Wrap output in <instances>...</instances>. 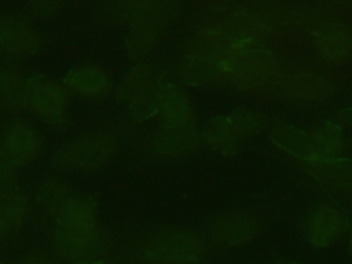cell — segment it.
Segmentation results:
<instances>
[{
	"mask_svg": "<svg viewBox=\"0 0 352 264\" xmlns=\"http://www.w3.org/2000/svg\"><path fill=\"white\" fill-rule=\"evenodd\" d=\"M272 88L278 98L292 102L320 100L331 92V84L324 76L305 69L283 72L275 78Z\"/></svg>",
	"mask_w": 352,
	"mask_h": 264,
	"instance_id": "cell-5",
	"label": "cell"
},
{
	"mask_svg": "<svg viewBox=\"0 0 352 264\" xmlns=\"http://www.w3.org/2000/svg\"><path fill=\"white\" fill-rule=\"evenodd\" d=\"M23 102L36 114L47 120L59 118L67 106V92L63 85L48 76L30 78L23 91Z\"/></svg>",
	"mask_w": 352,
	"mask_h": 264,
	"instance_id": "cell-6",
	"label": "cell"
},
{
	"mask_svg": "<svg viewBox=\"0 0 352 264\" xmlns=\"http://www.w3.org/2000/svg\"><path fill=\"white\" fill-rule=\"evenodd\" d=\"M18 264H50V261L47 260L45 256H43L37 252H30V253L23 254Z\"/></svg>",
	"mask_w": 352,
	"mask_h": 264,
	"instance_id": "cell-24",
	"label": "cell"
},
{
	"mask_svg": "<svg viewBox=\"0 0 352 264\" xmlns=\"http://www.w3.org/2000/svg\"><path fill=\"white\" fill-rule=\"evenodd\" d=\"M54 214V243L59 254L74 264L92 263L99 252L100 234L91 204L69 197Z\"/></svg>",
	"mask_w": 352,
	"mask_h": 264,
	"instance_id": "cell-1",
	"label": "cell"
},
{
	"mask_svg": "<svg viewBox=\"0 0 352 264\" xmlns=\"http://www.w3.org/2000/svg\"><path fill=\"white\" fill-rule=\"evenodd\" d=\"M349 250H351V254H352V235H351V243H349Z\"/></svg>",
	"mask_w": 352,
	"mask_h": 264,
	"instance_id": "cell-27",
	"label": "cell"
},
{
	"mask_svg": "<svg viewBox=\"0 0 352 264\" xmlns=\"http://www.w3.org/2000/svg\"><path fill=\"white\" fill-rule=\"evenodd\" d=\"M157 41V32L148 25H139L133 32H131L126 45L131 54L142 56L151 51Z\"/></svg>",
	"mask_w": 352,
	"mask_h": 264,
	"instance_id": "cell-19",
	"label": "cell"
},
{
	"mask_svg": "<svg viewBox=\"0 0 352 264\" xmlns=\"http://www.w3.org/2000/svg\"><path fill=\"white\" fill-rule=\"evenodd\" d=\"M258 231V223L246 212L231 210L213 219L212 238L224 246L241 245L250 241Z\"/></svg>",
	"mask_w": 352,
	"mask_h": 264,
	"instance_id": "cell-7",
	"label": "cell"
},
{
	"mask_svg": "<svg viewBox=\"0 0 352 264\" xmlns=\"http://www.w3.org/2000/svg\"><path fill=\"white\" fill-rule=\"evenodd\" d=\"M114 139L103 131L84 132L65 143L55 154L54 164L74 170H92L114 153Z\"/></svg>",
	"mask_w": 352,
	"mask_h": 264,
	"instance_id": "cell-2",
	"label": "cell"
},
{
	"mask_svg": "<svg viewBox=\"0 0 352 264\" xmlns=\"http://www.w3.org/2000/svg\"><path fill=\"white\" fill-rule=\"evenodd\" d=\"M221 73L241 88H258L275 73V56L260 48H239L224 56L219 65Z\"/></svg>",
	"mask_w": 352,
	"mask_h": 264,
	"instance_id": "cell-3",
	"label": "cell"
},
{
	"mask_svg": "<svg viewBox=\"0 0 352 264\" xmlns=\"http://www.w3.org/2000/svg\"><path fill=\"white\" fill-rule=\"evenodd\" d=\"M342 219L331 204H319L311 209L305 220V235L314 246H327L341 234Z\"/></svg>",
	"mask_w": 352,
	"mask_h": 264,
	"instance_id": "cell-9",
	"label": "cell"
},
{
	"mask_svg": "<svg viewBox=\"0 0 352 264\" xmlns=\"http://www.w3.org/2000/svg\"><path fill=\"white\" fill-rule=\"evenodd\" d=\"M144 254L162 264H195L204 254L198 236L180 228H162L144 242Z\"/></svg>",
	"mask_w": 352,
	"mask_h": 264,
	"instance_id": "cell-4",
	"label": "cell"
},
{
	"mask_svg": "<svg viewBox=\"0 0 352 264\" xmlns=\"http://www.w3.org/2000/svg\"><path fill=\"white\" fill-rule=\"evenodd\" d=\"M0 47L14 55H32L40 47L37 30L16 15L0 16Z\"/></svg>",
	"mask_w": 352,
	"mask_h": 264,
	"instance_id": "cell-8",
	"label": "cell"
},
{
	"mask_svg": "<svg viewBox=\"0 0 352 264\" xmlns=\"http://www.w3.org/2000/svg\"><path fill=\"white\" fill-rule=\"evenodd\" d=\"M41 148V138L33 128L11 126L3 136L1 153L10 165H23L33 160Z\"/></svg>",
	"mask_w": 352,
	"mask_h": 264,
	"instance_id": "cell-10",
	"label": "cell"
},
{
	"mask_svg": "<svg viewBox=\"0 0 352 264\" xmlns=\"http://www.w3.org/2000/svg\"><path fill=\"white\" fill-rule=\"evenodd\" d=\"M322 55L336 63L352 60V30L348 28H331L319 36Z\"/></svg>",
	"mask_w": 352,
	"mask_h": 264,
	"instance_id": "cell-14",
	"label": "cell"
},
{
	"mask_svg": "<svg viewBox=\"0 0 352 264\" xmlns=\"http://www.w3.org/2000/svg\"><path fill=\"white\" fill-rule=\"evenodd\" d=\"M278 264H297V263H278Z\"/></svg>",
	"mask_w": 352,
	"mask_h": 264,
	"instance_id": "cell-28",
	"label": "cell"
},
{
	"mask_svg": "<svg viewBox=\"0 0 352 264\" xmlns=\"http://www.w3.org/2000/svg\"><path fill=\"white\" fill-rule=\"evenodd\" d=\"M23 91L25 87L14 73L8 72L0 77V95L10 104L23 102Z\"/></svg>",
	"mask_w": 352,
	"mask_h": 264,
	"instance_id": "cell-22",
	"label": "cell"
},
{
	"mask_svg": "<svg viewBox=\"0 0 352 264\" xmlns=\"http://www.w3.org/2000/svg\"><path fill=\"white\" fill-rule=\"evenodd\" d=\"M157 111L169 126H188L194 120V106L190 98L176 85L162 87Z\"/></svg>",
	"mask_w": 352,
	"mask_h": 264,
	"instance_id": "cell-11",
	"label": "cell"
},
{
	"mask_svg": "<svg viewBox=\"0 0 352 264\" xmlns=\"http://www.w3.org/2000/svg\"><path fill=\"white\" fill-rule=\"evenodd\" d=\"M231 124L235 126V129L243 135V133H254L261 128V117L249 109H238L235 110L231 117L228 118Z\"/></svg>",
	"mask_w": 352,
	"mask_h": 264,
	"instance_id": "cell-21",
	"label": "cell"
},
{
	"mask_svg": "<svg viewBox=\"0 0 352 264\" xmlns=\"http://www.w3.org/2000/svg\"><path fill=\"white\" fill-rule=\"evenodd\" d=\"M26 212V198L21 194H8L0 202V213L11 228L16 227Z\"/></svg>",
	"mask_w": 352,
	"mask_h": 264,
	"instance_id": "cell-20",
	"label": "cell"
},
{
	"mask_svg": "<svg viewBox=\"0 0 352 264\" xmlns=\"http://www.w3.org/2000/svg\"><path fill=\"white\" fill-rule=\"evenodd\" d=\"M66 84L78 94L100 96L110 88L109 76L98 66L78 65L66 74Z\"/></svg>",
	"mask_w": 352,
	"mask_h": 264,
	"instance_id": "cell-12",
	"label": "cell"
},
{
	"mask_svg": "<svg viewBox=\"0 0 352 264\" xmlns=\"http://www.w3.org/2000/svg\"><path fill=\"white\" fill-rule=\"evenodd\" d=\"M10 228H11V227L8 226V223L4 220V217H3L1 213H0V241H3V238L6 236V234L8 232Z\"/></svg>",
	"mask_w": 352,
	"mask_h": 264,
	"instance_id": "cell-26",
	"label": "cell"
},
{
	"mask_svg": "<svg viewBox=\"0 0 352 264\" xmlns=\"http://www.w3.org/2000/svg\"><path fill=\"white\" fill-rule=\"evenodd\" d=\"M158 151L177 157L194 151L198 146V138L190 126H169L166 125L157 132L154 140Z\"/></svg>",
	"mask_w": 352,
	"mask_h": 264,
	"instance_id": "cell-13",
	"label": "cell"
},
{
	"mask_svg": "<svg viewBox=\"0 0 352 264\" xmlns=\"http://www.w3.org/2000/svg\"><path fill=\"white\" fill-rule=\"evenodd\" d=\"M336 118H337V121H338L341 125H344V126L352 129V109L341 110V111L336 116Z\"/></svg>",
	"mask_w": 352,
	"mask_h": 264,
	"instance_id": "cell-25",
	"label": "cell"
},
{
	"mask_svg": "<svg viewBox=\"0 0 352 264\" xmlns=\"http://www.w3.org/2000/svg\"><path fill=\"white\" fill-rule=\"evenodd\" d=\"M182 72L184 78L190 82H199L205 81L212 74V66L208 60L199 58H190L182 66Z\"/></svg>",
	"mask_w": 352,
	"mask_h": 264,
	"instance_id": "cell-23",
	"label": "cell"
},
{
	"mask_svg": "<svg viewBox=\"0 0 352 264\" xmlns=\"http://www.w3.org/2000/svg\"><path fill=\"white\" fill-rule=\"evenodd\" d=\"M204 136L213 150L221 154H230L236 150L242 135L235 129L228 118L216 117L206 125Z\"/></svg>",
	"mask_w": 352,
	"mask_h": 264,
	"instance_id": "cell-16",
	"label": "cell"
},
{
	"mask_svg": "<svg viewBox=\"0 0 352 264\" xmlns=\"http://www.w3.org/2000/svg\"><path fill=\"white\" fill-rule=\"evenodd\" d=\"M271 140L283 151L300 157L302 160H312V148L308 139L302 131L290 125H278L271 132Z\"/></svg>",
	"mask_w": 352,
	"mask_h": 264,
	"instance_id": "cell-18",
	"label": "cell"
},
{
	"mask_svg": "<svg viewBox=\"0 0 352 264\" xmlns=\"http://www.w3.org/2000/svg\"><path fill=\"white\" fill-rule=\"evenodd\" d=\"M312 175L323 184L341 188H352V161L308 160Z\"/></svg>",
	"mask_w": 352,
	"mask_h": 264,
	"instance_id": "cell-15",
	"label": "cell"
},
{
	"mask_svg": "<svg viewBox=\"0 0 352 264\" xmlns=\"http://www.w3.org/2000/svg\"><path fill=\"white\" fill-rule=\"evenodd\" d=\"M314 158L319 161H331L340 151V128L333 122H323L314 128L308 135Z\"/></svg>",
	"mask_w": 352,
	"mask_h": 264,
	"instance_id": "cell-17",
	"label": "cell"
}]
</instances>
